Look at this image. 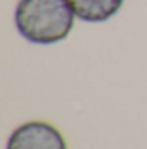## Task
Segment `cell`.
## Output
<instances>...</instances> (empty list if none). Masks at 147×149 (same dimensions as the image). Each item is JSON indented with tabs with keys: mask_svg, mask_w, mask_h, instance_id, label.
Returning <instances> with one entry per match:
<instances>
[{
	"mask_svg": "<svg viewBox=\"0 0 147 149\" xmlns=\"http://www.w3.org/2000/svg\"><path fill=\"white\" fill-rule=\"evenodd\" d=\"M76 14L68 0H19L14 9V24L31 43L52 45L69 37Z\"/></svg>",
	"mask_w": 147,
	"mask_h": 149,
	"instance_id": "obj_1",
	"label": "cell"
},
{
	"mask_svg": "<svg viewBox=\"0 0 147 149\" xmlns=\"http://www.w3.org/2000/svg\"><path fill=\"white\" fill-rule=\"evenodd\" d=\"M7 149H68L59 128L47 121H26L9 137Z\"/></svg>",
	"mask_w": 147,
	"mask_h": 149,
	"instance_id": "obj_2",
	"label": "cell"
},
{
	"mask_svg": "<svg viewBox=\"0 0 147 149\" xmlns=\"http://www.w3.org/2000/svg\"><path fill=\"white\" fill-rule=\"evenodd\" d=\"M76 14V19L83 23H106L114 17L125 0H68Z\"/></svg>",
	"mask_w": 147,
	"mask_h": 149,
	"instance_id": "obj_3",
	"label": "cell"
}]
</instances>
